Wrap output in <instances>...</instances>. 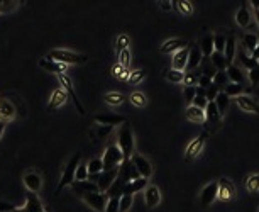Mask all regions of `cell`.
I'll return each mask as SVG.
<instances>
[{"mask_svg": "<svg viewBox=\"0 0 259 212\" xmlns=\"http://www.w3.org/2000/svg\"><path fill=\"white\" fill-rule=\"evenodd\" d=\"M225 75H227V78H229V83H242L244 82V75H242V71H240L237 66H234V65H229L227 66V70H225Z\"/></svg>", "mask_w": 259, "mask_h": 212, "instance_id": "f546056e", "label": "cell"}, {"mask_svg": "<svg viewBox=\"0 0 259 212\" xmlns=\"http://www.w3.org/2000/svg\"><path fill=\"white\" fill-rule=\"evenodd\" d=\"M71 188L75 190L78 197H82L83 193H92V192H98L97 183L90 182V180H83V182H73L71 183Z\"/></svg>", "mask_w": 259, "mask_h": 212, "instance_id": "7402d4cb", "label": "cell"}, {"mask_svg": "<svg viewBox=\"0 0 259 212\" xmlns=\"http://www.w3.org/2000/svg\"><path fill=\"white\" fill-rule=\"evenodd\" d=\"M119 168H120V166H119ZM119 168L102 171V173H100V178H98V182H97L98 192L105 193L110 187H112V183L115 182V178L119 177Z\"/></svg>", "mask_w": 259, "mask_h": 212, "instance_id": "8fae6325", "label": "cell"}, {"mask_svg": "<svg viewBox=\"0 0 259 212\" xmlns=\"http://www.w3.org/2000/svg\"><path fill=\"white\" fill-rule=\"evenodd\" d=\"M117 55H119V65L122 66L124 70H127L129 65H131V51H129V48L119 51Z\"/></svg>", "mask_w": 259, "mask_h": 212, "instance_id": "f6af8a7d", "label": "cell"}, {"mask_svg": "<svg viewBox=\"0 0 259 212\" xmlns=\"http://www.w3.org/2000/svg\"><path fill=\"white\" fill-rule=\"evenodd\" d=\"M203 112H205V123H203L205 129L203 131H207V133H215V131L220 129L222 116L217 109L215 102H208Z\"/></svg>", "mask_w": 259, "mask_h": 212, "instance_id": "5b68a950", "label": "cell"}, {"mask_svg": "<svg viewBox=\"0 0 259 212\" xmlns=\"http://www.w3.org/2000/svg\"><path fill=\"white\" fill-rule=\"evenodd\" d=\"M251 58L254 61H259V44L256 46V49H254V51L251 53Z\"/></svg>", "mask_w": 259, "mask_h": 212, "instance_id": "be15d7a7", "label": "cell"}, {"mask_svg": "<svg viewBox=\"0 0 259 212\" xmlns=\"http://www.w3.org/2000/svg\"><path fill=\"white\" fill-rule=\"evenodd\" d=\"M17 116L16 105L9 98H0V123L7 124L14 121Z\"/></svg>", "mask_w": 259, "mask_h": 212, "instance_id": "7c38bea8", "label": "cell"}, {"mask_svg": "<svg viewBox=\"0 0 259 212\" xmlns=\"http://www.w3.org/2000/svg\"><path fill=\"white\" fill-rule=\"evenodd\" d=\"M217 198L222 202H232L235 198V187L229 178H220L217 182Z\"/></svg>", "mask_w": 259, "mask_h": 212, "instance_id": "30bf717a", "label": "cell"}, {"mask_svg": "<svg viewBox=\"0 0 259 212\" xmlns=\"http://www.w3.org/2000/svg\"><path fill=\"white\" fill-rule=\"evenodd\" d=\"M159 7H161V11H164V12H171L173 11V2L163 0V2H159Z\"/></svg>", "mask_w": 259, "mask_h": 212, "instance_id": "6125c7cd", "label": "cell"}, {"mask_svg": "<svg viewBox=\"0 0 259 212\" xmlns=\"http://www.w3.org/2000/svg\"><path fill=\"white\" fill-rule=\"evenodd\" d=\"M4 131H6V124H4V123H0V139H2Z\"/></svg>", "mask_w": 259, "mask_h": 212, "instance_id": "03108f58", "label": "cell"}, {"mask_svg": "<svg viewBox=\"0 0 259 212\" xmlns=\"http://www.w3.org/2000/svg\"><path fill=\"white\" fill-rule=\"evenodd\" d=\"M235 53H237V44H235L234 36H227L225 38V46H224V58L227 61V65H232V61L235 60Z\"/></svg>", "mask_w": 259, "mask_h": 212, "instance_id": "603a6c76", "label": "cell"}, {"mask_svg": "<svg viewBox=\"0 0 259 212\" xmlns=\"http://www.w3.org/2000/svg\"><path fill=\"white\" fill-rule=\"evenodd\" d=\"M119 198L120 197H110L109 204L105 207V212H119Z\"/></svg>", "mask_w": 259, "mask_h": 212, "instance_id": "f907efd6", "label": "cell"}, {"mask_svg": "<svg viewBox=\"0 0 259 212\" xmlns=\"http://www.w3.org/2000/svg\"><path fill=\"white\" fill-rule=\"evenodd\" d=\"M242 92H244V87H242V85H239V83H227L224 87V93L229 98L242 95Z\"/></svg>", "mask_w": 259, "mask_h": 212, "instance_id": "d590c367", "label": "cell"}, {"mask_svg": "<svg viewBox=\"0 0 259 212\" xmlns=\"http://www.w3.org/2000/svg\"><path fill=\"white\" fill-rule=\"evenodd\" d=\"M129 48V38L126 34H120L117 38V53L122 51V49H127Z\"/></svg>", "mask_w": 259, "mask_h": 212, "instance_id": "f5cc1de1", "label": "cell"}, {"mask_svg": "<svg viewBox=\"0 0 259 212\" xmlns=\"http://www.w3.org/2000/svg\"><path fill=\"white\" fill-rule=\"evenodd\" d=\"M46 58L61 63V65H83L88 61L87 55H78V53L68 51V49H51Z\"/></svg>", "mask_w": 259, "mask_h": 212, "instance_id": "6da1fadb", "label": "cell"}, {"mask_svg": "<svg viewBox=\"0 0 259 212\" xmlns=\"http://www.w3.org/2000/svg\"><path fill=\"white\" fill-rule=\"evenodd\" d=\"M58 80H60V85H61V88L66 92V95H68L71 100H73L75 103V107H77V111H78V114L80 116H85V109H83V105H82V102H80V98L77 97V93H75V88H73V82H71V78L66 73H61V75H58Z\"/></svg>", "mask_w": 259, "mask_h": 212, "instance_id": "52a82bcc", "label": "cell"}, {"mask_svg": "<svg viewBox=\"0 0 259 212\" xmlns=\"http://www.w3.org/2000/svg\"><path fill=\"white\" fill-rule=\"evenodd\" d=\"M207 138H208V133H207V131H202V133L196 136V139H193V141L186 146V151H185V160L186 161L195 160V158L203 151L205 143H207Z\"/></svg>", "mask_w": 259, "mask_h": 212, "instance_id": "ba28073f", "label": "cell"}, {"mask_svg": "<svg viewBox=\"0 0 259 212\" xmlns=\"http://www.w3.org/2000/svg\"><path fill=\"white\" fill-rule=\"evenodd\" d=\"M16 210H17V207L14 204L0 200V212H16Z\"/></svg>", "mask_w": 259, "mask_h": 212, "instance_id": "6f0895ef", "label": "cell"}, {"mask_svg": "<svg viewBox=\"0 0 259 212\" xmlns=\"http://www.w3.org/2000/svg\"><path fill=\"white\" fill-rule=\"evenodd\" d=\"M131 163L134 168L137 170V173H139V177L149 180L151 177H153V166H151L149 160L147 158H144L142 155H139V153H134V155L131 156Z\"/></svg>", "mask_w": 259, "mask_h": 212, "instance_id": "9c48e42d", "label": "cell"}, {"mask_svg": "<svg viewBox=\"0 0 259 212\" xmlns=\"http://www.w3.org/2000/svg\"><path fill=\"white\" fill-rule=\"evenodd\" d=\"M93 121H95L98 126H110V128L127 123L126 117L119 116V114H97L95 117H93Z\"/></svg>", "mask_w": 259, "mask_h": 212, "instance_id": "2e32d148", "label": "cell"}, {"mask_svg": "<svg viewBox=\"0 0 259 212\" xmlns=\"http://www.w3.org/2000/svg\"><path fill=\"white\" fill-rule=\"evenodd\" d=\"M245 190H247L249 193L259 192V173H252L245 178Z\"/></svg>", "mask_w": 259, "mask_h": 212, "instance_id": "d6a6232c", "label": "cell"}, {"mask_svg": "<svg viewBox=\"0 0 259 212\" xmlns=\"http://www.w3.org/2000/svg\"><path fill=\"white\" fill-rule=\"evenodd\" d=\"M117 146L120 148V151H122L124 161L131 160V156L134 155V133H132V128L129 123H124L120 126Z\"/></svg>", "mask_w": 259, "mask_h": 212, "instance_id": "7a4b0ae2", "label": "cell"}, {"mask_svg": "<svg viewBox=\"0 0 259 212\" xmlns=\"http://www.w3.org/2000/svg\"><path fill=\"white\" fill-rule=\"evenodd\" d=\"M39 66H41L43 70L49 71V73H55L56 76L66 71V65H61V63H58V61L48 60V58H43V60H39Z\"/></svg>", "mask_w": 259, "mask_h": 212, "instance_id": "cb8c5ba5", "label": "cell"}, {"mask_svg": "<svg viewBox=\"0 0 259 212\" xmlns=\"http://www.w3.org/2000/svg\"><path fill=\"white\" fill-rule=\"evenodd\" d=\"M105 103H109V105H122L124 102H126V97L122 95V93H117V92H110V93H105L104 97Z\"/></svg>", "mask_w": 259, "mask_h": 212, "instance_id": "e575fe53", "label": "cell"}, {"mask_svg": "<svg viewBox=\"0 0 259 212\" xmlns=\"http://www.w3.org/2000/svg\"><path fill=\"white\" fill-rule=\"evenodd\" d=\"M195 90H196V87H185L183 88V97H185L186 102L191 103V100L195 98Z\"/></svg>", "mask_w": 259, "mask_h": 212, "instance_id": "11a10c76", "label": "cell"}, {"mask_svg": "<svg viewBox=\"0 0 259 212\" xmlns=\"http://www.w3.org/2000/svg\"><path fill=\"white\" fill-rule=\"evenodd\" d=\"M215 105H217V109L218 112H220V116H224L225 114V111L229 109V103H230V98L225 95L224 92H218L217 93V97H215Z\"/></svg>", "mask_w": 259, "mask_h": 212, "instance_id": "1f68e13d", "label": "cell"}, {"mask_svg": "<svg viewBox=\"0 0 259 212\" xmlns=\"http://www.w3.org/2000/svg\"><path fill=\"white\" fill-rule=\"evenodd\" d=\"M100 160H102V168H104V171H107V170L119 168L124 163V155L117 144H110V146H107L104 156Z\"/></svg>", "mask_w": 259, "mask_h": 212, "instance_id": "277c9868", "label": "cell"}, {"mask_svg": "<svg viewBox=\"0 0 259 212\" xmlns=\"http://www.w3.org/2000/svg\"><path fill=\"white\" fill-rule=\"evenodd\" d=\"M212 85V78H208V76H205V75H200V78H198V85L196 87H202L207 90L208 87Z\"/></svg>", "mask_w": 259, "mask_h": 212, "instance_id": "680465c9", "label": "cell"}, {"mask_svg": "<svg viewBox=\"0 0 259 212\" xmlns=\"http://www.w3.org/2000/svg\"><path fill=\"white\" fill-rule=\"evenodd\" d=\"M87 170H88V175L102 173V171H104V168H102V160H100V158H93V160L88 161Z\"/></svg>", "mask_w": 259, "mask_h": 212, "instance_id": "7bdbcfd3", "label": "cell"}, {"mask_svg": "<svg viewBox=\"0 0 259 212\" xmlns=\"http://www.w3.org/2000/svg\"><path fill=\"white\" fill-rule=\"evenodd\" d=\"M134 202V195H126V193H122L119 198V212H129Z\"/></svg>", "mask_w": 259, "mask_h": 212, "instance_id": "60d3db41", "label": "cell"}, {"mask_svg": "<svg viewBox=\"0 0 259 212\" xmlns=\"http://www.w3.org/2000/svg\"><path fill=\"white\" fill-rule=\"evenodd\" d=\"M202 73H195V71H186L185 76H183V83L185 87H196L198 85V78Z\"/></svg>", "mask_w": 259, "mask_h": 212, "instance_id": "f35d334b", "label": "cell"}, {"mask_svg": "<svg viewBox=\"0 0 259 212\" xmlns=\"http://www.w3.org/2000/svg\"><path fill=\"white\" fill-rule=\"evenodd\" d=\"M224 46H225V36L224 34L213 36V51L224 53Z\"/></svg>", "mask_w": 259, "mask_h": 212, "instance_id": "7dc6e473", "label": "cell"}, {"mask_svg": "<svg viewBox=\"0 0 259 212\" xmlns=\"http://www.w3.org/2000/svg\"><path fill=\"white\" fill-rule=\"evenodd\" d=\"M126 71H127V70H124L120 65H114V66H112V75H114V76H119V78H122V75L126 73Z\"/></svg>", "mask_w": 259, "mask_h": 212, "instance_id": "94428289", "label": "cell"}, {"mask_svg": "<svg viewBox=\"0 0 259 212\" xmlns=\"http://www.w3.org/2000/svg\"><path fill=\"white\" fill-rule=\"evenodd\" d=\"M185 116H186V119L191 121V123H198V124L205 123V112L202 109H198V107L188 105V109L185 111Z\"/></svg>", "mask_w": 259, "mask_h": 212, "instance_id": "83f0119b", "label": "cell"}, {"mask_svg": "<svg viewBox=\"0 0 259 212\" xmlns=\"http://www.w3.org/2000/svg\"><path fill=\"white\" fill-rule=\"evenodd\" d=\"M112 129L114 128H110V126H95V133H97V136L98 138H107L110 133H112Z\"/></svg>", "mask_w": 259, "mask_h": 212, "instance_id": "681fc988", "label": "cell"}, {"mask_svg": "<svg viewBox=\"0 0 259 212\" xmlns=\"http://www.w3.org/2000/svg\"><path fill=\"white\" fill-rule=\"evenodd\" d=\"M202 60H203V56H202V51H200V48H191L190 53H188V63H186V70L193 71L196 66H200Z\"/></svg>", "mask_w": 259, "mask_h": 212, "instance_id": "4316f807", "label": "cell"}, {"mask_svg": "<svg viewBox=\"0 0 259 212\" xmlns=\"http://www.w3.org/2000/svg\"><path fill=\"white\" fill-rule=\"evenodd\" d=\"M237 55H239V60H240V63H242V65H244L247 70L256 68V66L259 65V63H257V61H254L251 56H247V55H245V53H244V49H237Z\"/></svg>", "mask_w": 259, "mask_h": 212, "instance_id": "74e56055", "label": "cell"}, {"mask_svg": "<svg viewBox=\"0 0 259 212\" xmlns=\"http://www.w3.org/2000/svg\"><path fill=\"white\" fill-rule=\"evenodd\" d=\"M242 44H244V48L247 49L249 53H252L254 49H256L257 44H259V39H257V36L254 34V33H247V34H244Z\"/></svg>", "mask_w": 259, "mask_h": 212, "instance_id": "836d02e7", "label": "cell"}, {"mask_svg": "<svg viewBox=\"0 0 259 212\" xmlns=\"http://www.w3.org/2000/svg\"><path fill=\"white\" fill-rule=\"evenodd\" d=\"M66 98H68V95H66L65 90L56 88L55 92H53L51 98H49V102H48V109H58V107H61L66 102Z\"/></svg>", "mask_w": 259, "mask_h": 212, "instance_id": "484cf974", "label": "cell"}, {"mask_svg": "<svg viewBox=\"0 0 259 212\" xmlns=\"http://www.w3.org/2000/svg\"><path fill=\"white\" fill-rule=\"evenodd\" d=\"M83 180H88L87 165H78L77 171H75V182H83Z\"/></svg>", "mask_w": 259, "mask_h": 212, "instance_id": "c3c4849f", "label": "cell"}, {"mask_svg": "<svg viewBox=\"0 0 259 212\" xmlns=\"http://www.w3.org/2000/svg\"><path fill=\"white\" fill-rule=\"evenodd\" d=\"M235 100H237V105L244 112H251V114L259 116V103L254 100L251 95H245V93H242V95H239Z\"/></svg>", "mask_w": 259, "mask_h": 212, "instance_id": "e0dca14e", "label": "cell"}, {"mask_svg": "<svg viewBox=\"0 0 259 212\" xmlns=\"http://www.w3.org/2000/svg\"><path fill=\"white\" fill-rule=\"evenodd\" d=\"M80 198H83V202L88 207H92L95 212H105V207L109 204V195L102 192H92V193H83Z\"/></svg>", "mask_w": 259, "mask_h": 212, "instance_id": "8992f818", "label": "cell"}, {"mask_svg": "<svg viewBox=\"0 0 259 212\" xmlns=\"http://www.w3.org/2000/svg\"><path fill=\"white\" fill-rule=\"evenodd\" d=\"M220 92L217 87H213V85H210L207 90H205V98H207V102H213L215 100V97H217V93Z\"/></svg>", "mask_w": 259, "mask_h": 212, "instance_id": "816d5d0a", "label": "cell"}, {"mask_svg": "<svg viewBox=\"0 0 259 212\" xmlns=\"http://www.w3.org/2000/svg\"><path fill=\"white\" fill-rule=\"evenodd\" d=\"M252 9H254V11H256V12H259V0H252Z\"/></svg>", "mask_w": 259, "mask_h": 212, "instance_id": "e7e4bbea", "label": "cell"}, {"mask_svg": "<svg viewBox=\"0 0 259 212\" xmlns=\"http://www.w3.org/2000/svg\"><path fill=\"white\" fill-rule=\"evenodd\" d=\"M80 160H82V155H80V153H75V155L70 158V161L66 163L63 173H61L60 183H58V187H56V195L61 192V188L68 187V185L75 182V171H77V168H78Z\"/></svg>", "mask_w": 259, "mask_h": 212, "instance_id": "3957f363", "label": "cell"}, {"mask_svg": "<svg viewBox=\"0 0 259 212\" xmlns=\"http://www.w3.org/2000/svg\"><path fill=\"white\" fill-rule=\"evenodd\" d=\"M0 12H2V2H0Z\"/></svg>", "mask_w": 259, "mask_h": 212, "instance_id": "003e7915", "label": "cell"}, {"mask_svg": "<svg viewBox=\"0 0 259 212\" xmlns=\"http://www.w3.org/2000/svg\"><path fill=\"white\" fill-rule=\"evenodd\" d=\"M210 61H212V66L217 71H225L227 66H229V65H227L224 55H222V53H217V51H213L210 55Z\"/></svg>", "mask_w": 259, "mask_h": 212, "instance_id": "4dcf8cb0", "label": "cell"}, {"mask_svg": "<svg viewBox=\"0 0 259 212\" xmlns=\"http://www.w3.org/2000/svg\"><path fill=\"white\" fill-rule=\"evenodd\" d=\"M144 200H146V205L149 209H154L156 205L161 202V192L156 185H149L146 187V192H144Z\"/></svg>", "mask_w": 259, "mask_h": 212, "instance_id": "d6986e66", "label": "cell"}, {"mask_svg": "<svg viewBox=\"0 0 259 212\" xmlns=\"http://www.w3.org/2000/svg\"><path fill=\"white\" fill-rule=\"evenodd\" d=\"M147 182H149V180H146V178H142V177L136 178V180H131V182H127L126 185H124L122 193H126V195H134V193L141 192L142 188H146Z\"/></svg>", "mask_w": 259, "mask_h": 212, "instance_id": "44dd1931", "label": "cell"}, {"mask_svg": "<svg viewBox=\"0 0 259 212\" xmlns=\"http://www.w3.org/2000/svg\"><path fill=\"white\" fill-rule=\"evenodd\" d=\"M22 182H24V187L28 188V192H39L41 190V187H43V178H41V175L38 173V171H34V170H31L28 171V173L24 175V178H22Z\"/></svg>", "mask_w": 259, "mask_h": 212, "instance_id": "4fadbf2b", "label": "cell"}, {"mask_svg": "<svg viewBox=\"0 0 259 212\" xmlns=\"http://www.w3.org/2000/svg\"><path fill=\"white\" fill-rule=\"evenodd\" d=\"M227 83H229V78H227L225 71H217L215 76L212 78V85H213V87H217V88L225 87Z\"/></svg>", "mask_w": 259, "mask_h": 212, "instance_id": "ee69618b", "label": "cell"}, {"mask_svg": "<svg viewBox=\"0 0 259 212\" xmlns=\"http://www.w3.org/2000/svg\"><path fill=\"white\" fill-rule=\"evenodd\" d=\"M22 212H46V209H44L41 198L33 192H28V195H26V207Z\"/></svg>", "mask_w": 259, "mask_h": 212, "instance_id": "ffe728a7", "label": "cell"}, {"mask_svg": "<svg viewBox=\"0 0 259 212\" xmlns=\"http://www.w3.org/2000/svg\"><path fill=\"white\" fill-rule=\"evenodd\" d=\"M188 53H190L188 48L180 49V51L175 53V56H173V70H178V71H185L186 70V63H188Z\"/></svg>", "mask_w": 259, "mask_h": 212, "instance_id": "d4e9b609", "label": "cell"}, {"mask_svg": "<svg viewBox=\"0 0 259 212\" xmlns=\"http://www.w3.org/2000/svg\"><path fill=\"white\" fill-rule=\"evenodd\" d=\"M147 71L146 70H136V71H131V75H129V83L131 85H137L139 82L146 78Z\"/></svg>", "mask_w": 259, "mask_h": 212, "instance_id": "bcb514c9", "label": "cell"}, {"mask_svg": "<svg viewBox=\"0 0 259 212\" xmlns=\"http://www.w3.org/2000/svg\"><path fill=\"white\" fill-rule=\"evenodd\" d=\"M129 100H131L132 105H136V107H146L147 105V98H146V95L142 92H134V93H131Z\"/></svg>", "mask_w": 259, "mask_h": 212, "instance_id": "ab89813d", "label": "cell"}, {"mask_svg": "<svg viewBox=\"0 0 259 212\" xmlns=\"http://www.w3.org/2000/svg\"><path fill=\"white\" fill-rule=\"evenodd\" d=\"M188 46V41L186 39H180V38H175V39H168L161 44V53L164 55H169V53H176L180 49H185Z\"/></svg>", "mask_w": 259, "mask_h": 212, "instance_id": "ac0fdd59", "label": "cell"}, {"mask_svg": "<svg viewBox=\"0 0 259 212\" xmlns=\"http://www.w3.org/2000/svg\"><path fill=\"white\" fill-rule=\"evenodd\" d=\"M17 6H19V2H2V12L14 11V9H17Z\"/></svg>", "mask_w": 259, "mask_h": 212, "instance_id": "91938a15", "label": "cell"}, {"mask_svg": "<svg viewBox=\"0 0 259 212\" xmlns=\"http://www.w3.org/2000/svg\"><path fill=\"white\" fill-rule=\"evenodd\" d=\"M249 82H251L252 85H259V65L256 66V68L249 70Z\"/></svg>", "mask_w": 259, "mask_h": 212, "instance_id": "9f6ffc18", "label": "cell"}, {"mask_svg": "<svg viewBox=\"0 0 259 212\" xmlns=\"http://www.w3.org/2000/svg\"><path fill=\"white\" fill-rule=\"evenodd\" d=\"M207 103H208L207 98H205V97H200V95H195V98L191 100V105H193V107H198V109H202V111H205Z\"/></svg>", "mask_w": 259, "mask_h": 212, "instance_id": "db71d44e", "label": "cell"}, {"mask_svg": "<svg viewBox=\"0 0 259 212\" xmlns=\"http://www.w3.org/2000/svg\"><path fill=\"white\" fill-rule=\"evenodd\" d=\"M183 76H185L183 71H178V70H173V68L164 70V78L169 80L171 83H181L183 82Z\"/></svg>", "mask_w": 259, "mask_h": 212, "instance_id": "8d00e7d4", "label": "cell"}, {"mask_svg": "<svg viewBox=\"0 0 259 212\" xmlns=\"http://www.w3.org/2000/svg\"><path fill=\"white\" fill-rule=\"evenodd\" d=\"M200 51H202L203 58H210L213 53V36L212 34H205L200 41Z\"/></svg>", "mask_w": 259, "mask_h": 212, "instance_id": "f1b7e54d", "label": "cell"}, {"mask_svg": "<svg viewBox=\"0 0 259 212\" xmlns=\"http://www.w3.org/2000/svg\"><path fill=\"white\" fill-rule=\"evenodd\" d=\"M217 198V182H210L208 185H205L203 190L200 192V205L202 207H208L210 204H213Z\"/></svg>", "mask_w": 259, "mask_h": 212, "instance_id": "5bb4252c", "label": "cell"}, {"mask_svg": "<svg viewBox=\"0 0 259 212\" xmlns=\"http://www.w3.org/2000/svg\"><path fill=\"white\" fill-rule=\"evenodd\" d=\"M235 22H237L239 28L242 29H251V22H252V14L247 7V2H244L242 6L237 9L235 12Z\"/></svg>", "mask_w": 259, "mask_h": 212, "instance_id": "9a60e30c", "label": "cell"}, {"mask_svg": "<svg viewBox=\"0 0 259 212\" xmlns=\"http://www.w3.org/2000/svg\"><path fill=\"white\" fill-rule=\"evenodd\" d=\"M173 4H176L178 11H180L183 16L193 14V6H191V2H188V0H176V2H173Z\"/></svg>", "mask_w": 259, "mask_h": 212, "instance_id": "b9f144b4", "label": "cell"}]
</instances>
